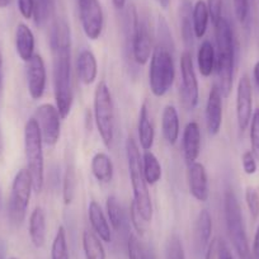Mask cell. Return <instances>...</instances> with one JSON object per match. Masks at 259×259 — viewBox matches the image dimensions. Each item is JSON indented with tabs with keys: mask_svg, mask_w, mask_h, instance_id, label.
Segmentation results:
<instances>
[{
	"mask_svg": "<svg viewBox=\"0 0 259 259\" xmlns=\"http://www.w3.org/2000/svg\"><path fill=\"white\" fill-rule=\"evenodd\" d=\"M52 51V81L56 108L62 119L70 114L74 102L71 79V33L68 22L57 18L50 31Z\"/></svg>",
	"mask_w": 259,
	"mask_h": 259,
	"instance_id": "6da1fadb",
	"label": "cell"
},
{
	"mask_svg": "<svg viewBox=\"0 0 259 259\" xmlns=\"http://www.w3.org/2000/svg\"><path fill=\"white\" fill-rule=\"evenodd\" d=\"M216 37V74L218 88L223 97H229L233 89L234 68H235V39L230 22L220 17L215 22Z\"/></svg>",
	"mask_w": 259,
	"mask_h": 259,
	"instance_id": "7a4b0ae2",
	"label": "cell"
},
{
	"mask_svg": "<svg viewBox=\"0 0 259 259\" xmlns=\"http://www.w3.org/2000/svg\"><path fill=\"white\" fill-rule=\"evenodd\" d=\"M126 159L128 166L130 179L133 184L134 200L136 210L140 213L141 218L148 224L153 220V203H151L150 193H149L148 183L144 177L143 171V158L140 155V150L133 138H128L126 141Z\"/></svg>",
	"mask_w": 259,
	"mask_h": 259,
	"instance_id": "3957f363",
	"label": "cell"
},
{
	"mask_svg": "<svg viewBox=\"0 0 259 259\" xmlns=\"http://www.w3.org/2000/svg\"><path fill=\"white\" fill-rule=\"evenodd\" d=\"M24 153L27 170L31 174L33 191L36 193H41L45 184L44 140L34 117L29 118L24 126Z\"/></svg>",
	"mask_w": 259,
	"mask_h": 259,
	"instance_id": "277c9868",
	"label": "cell"
},
{
	"mask_svg": "<svg viewBox=\"0 0 259 259\" xmlns=\"http://www.w3.org/2000/svg\"><path fill=\"white\" fill-rule=\"evenodd\" d=\"M224 212H225V224L229 239L239 259H253L240 205L235 193L231 189H228L224 196Z\"/></svg>",
	"mask_w": 259,
	"mask_h": 259,
	"instance_id": "5b68a950",
	"label": "cell"
},
{
	"mask_svg": "<svg viewBox=\"0 0 259 259\" xmlns=\"http://www.w3.org/2000/svg\"><path fill=\"white\" fill-rule=\"evenodd\" d=\"M149 69V85L155 97H164L176 79L173 55L166 45H159L153 51Z\"/></svg>",
	"mask_w": 259,
	"mask_h": 259,
	"instance_id": "8992f818",
	"label": "cell"
},
{
	"mask_svg": "<svg viewBox=\"0 0 259 259\" xmlns=\"http://www.w3.org/2000/svg\"><path fill=\"white\" fill-rule=\"evenodd\" d=\"M94 122L103 144L111 148L114 140L116 117L113 98L106 81H99L94 91Z\"/></svg>",
	"mask_w": 259,
	"mask_h": 259,
	"instance_id": "52a82bcc",
	"label": "cell"
},
{
	"mask_svg": "<svg viewBox=\"0 0 259 259\" xmlns=\"http://www.w3.org/2000/svg\"><path fill=\"white\" fill-rule=\"evenodd\" d=\"M33 191L31 174L27 169H21L14 177L9 198V219L16 226H21L26 219L29 198Z\"/></svg>",
	"mask_w": 259,
	"mask_h": 259,
	"instance_id": "ba28073f",
	"label": "cell"
},
{
	"mask_svg": "<svg viewBox=\"0 0 259 259\" xmlns=\"http://www.w3.org/2000/svg\"><path fill=\"white\" fill-rule=\"evenodd\" d=\"M181 97L184 107L189 111L196 108L200 98L198 80L194 71L192 54L189 51L183 52L181 57Z\"/></svg>",
	"mask_w": 259,
	"mask_h": 259,
	"instance_id": "9c48e42d",
	"label": "cell"
},
{
	"mask_svg": "<svg viewBox=\"0 0 259 259\" xmlns=\"http://www.w3.org/2000/svg\"><path fill=\"white\" fill-rule=\"evenodd\" d=\"M34 119L38 123L44 144L49 146L56 145L61 135V117L56 107L50 103L41 104L36 109Z\"/></svg>",
	"mask_w": 259,
	"mask_h": 259,
	"instance_id": "30bf717a",
	"label": "cell"
},
{
	"mask_svg": "<svg viewBox=\"0 0 259 259\" xmlns=\"http://www.w3.org/2000/svg\"><path fill=\"white\" fill-rule=\"evenodd\" d=\"M81 27L92 41L101 37L104 27V14L99 0H78Z\"/></svg>",
	"mask_w": 259,
	"mask_h": 259,
	"instance_id": "8fae6325",
	"label": "cell"
},
{
	"mask_svg": "<svg viewBox=\"0 0 259 259\" xmlns=\"http://www.w3.org/2000/svg\"><path fill=\"white\" fill-rule=\"evenodd\" d=\"M253 116V91L250 79L244 74L236 89V121L240 131H245Z\"/></svg>",
	"mask_w": 259,
	"mask_h": 259,
	"instance_id": "7c38bea8",
	"label": "cell"
},
{
	"mask_svg": "<svg viewBox=\"0 0 259 259\" xmlns=\"http://www.w3.org/2000/svg\"><path fill=\"white\" fill-rule=\"evenodd\" d=\"M46 66L41 55L34 54L27 62V87L28 93L33 101L42 98L46 89Z\"/></svg>",
	"mask_w": 259,
	"mask_h": 259,
	"instance_id": "4fadbf2b",
	"label": "cell"
},
{
	"mask_svg": "<svg viewBox=\"0 0 259 259\" xmlns=\"http://www.w3.org/2000/svg\"><path fill=\"white\" fill-rule=\"evenodd\" d=\"M188 188L192 197L198 202H206L210 197L207 171L202 163L194 161L188 165Z\"/></svg>",
	"mask_w": 259,
	"mask_h": 259,
	"instance_id": "5bb4252c",
	"label": "cell"
},
{
	"mask_svg": "<svg viewBox=\"0 0 259 259\" xmlns=\"http://www.w3.org/2000/svg\"><path fill=\"white\" fill-rule=\"evenodd\" d=\"M133 37V56L136 64L145 65L153 55V44L149 33L148 26L139 19L135 29L131 33Z\"/></svg>",
	"mask_w": 259,
	"mask_h": 259,
	"instance_id": "9a60e30c",
	"label": "cell"
},
{
	"mask_svg": "<svg viewBox=\"0 0 259 259\" xmlns=\"http://www.w3.org/2000/svg\"><path fill=\"white\" fill-rule=\"evenodd\" d=\"M206 126L211 136H216L223 124V94L218 85H212L206 103Z\"/></svg>",
	"mask_w": 259,
	"mask_h": 259,
	"instance_id": "2e32d148",
	"label": "cell"
},
{
	"mask_svg": "<svg viewBox=\"0 0 259 259\" xmlns=\"http://www.w3.org/2000/svg\"><path fill=\"white\" fill-rule=\"evenodd\" d=\"M183 154L187 164L197 161L201 153V130L197 122L187 123L183 133Z\"/></svg>",
	"mask_w": 259,
	"mask_h": 259,
	"instance_id": "e0dca14e",
	"label": "cell"
},
{
	"mask_svg": "<svg viewBox=\"0 0 259 259\" xmlns=\"http://www.w3.org/2000/svg\"><path fill=\"white\" fill-rule=\"evenodd\" d=\"M212 235V218L207 210H201L194 224V245L198 253L207 249Z\"/></svg>",
	"mask_w": 259,
	"mask_h": 259,
	"instance_id": "ac0fdd59",
	"label": "cell"
},
{
	"mask_svg": "<svg viewBox=\"0 0 259 259\" xmlns=\"http://www.w3.org/2000/svg\"><path fill=\"white\" fill-rule=\"evenodd\" d=\"M76 73L79 79L85 85H91L96 81L98 75V62L91 50H83L76 59Z\"/></svg>",
	"mask_w": 259,
	"mask_h": 259,
	"instance_id": "d6986e66",
	"label": "cell"
},
{
	"mask_svg": "<svg viewBox=\"0 0 259 259\" xmlns=\"http://www.w3.org/2000/svg\"><path fill=\"white\" fill-rule=\"evenodd\" d=\"M88 216L89 221L92 224L94 233L99 236L102 241L104 243H111L112 240V230L109 226L108 220L102 210L101 205L97 201H91L88 207Z\"/></svg>",
	"mask_w": 259,
	"mask_h": 259,
	"instance_id": "ffe728a7",
	"label": "cell"
},
{
	"mask_svg": "<svg viewBox=\"0 0 259 259\" xmlns=\"http://www.w3.org/2000/svg\"><path fill=\"white\" fill-rule=\"evenodd\" d=\"M16 50L24 62H28L34 55L33 32L24 23H19L16 28Z\"/></svg>",
	"mask_w": 259,
	"mask_h": 259,
	"instance_id": "44dd1931",
	"label": "cell"
},
{
	"mask_svg": "<svg viewBox=\"0 0 259 259\" xmlns=\"http://www.w3.org/2000/svg\"><path fill=\"white\" fill-rule=\"evenodd\" d=\"M179 116L174 106H165L161 116V133L169 145H174L179 139Z\"/></svg>",
	"mask_w": 259,
	"mask_h": 259,
	"instance_id": "7402d4cb",
	"label": "cell"
},
{
	"mask_svg": "<svg viewBox=\"0 0 259 259\" xmlns=\"http://www.w3.org/2000/svg\"><path fill=\"white\" fill-rule=\"evenodd\" d=\"M29 238L36 248L46 243V213L42 207H36L29 216Z\"/></svg>",
	"mask_w": 259,
	"mask_h": 259,
	"instance_id": "603a6c76",
	"label": "cell"
},
{
	"mask_svg": "<svg viewBox=\"0 0 259 259\" xmlns=\"http://www.w3.org/2000/svg\"><path fill=\"white\" fill-rule=\"evenodd\" d=\"M139 140H140V146L145 151L150 150L154 145V139H155V131H154V126L151 123L150 113H149L148 103L144 102L143 106L140 108V113H139Z\"/></svg>",
	"mask_w": 259,
	"mask_h": 259,
	"instance_id": "cb8c5ba5",
	"label": "cell"
},
{
	"mask_svg": "<svg viewBox=\"0 0 259 259\" xmlns=\"http://www.w3.org/2000/svg\"><path fill=\"white\" fill-rule=\"evenodd\" d=\"M92 173L101 183H111L113 179V163L106 153H97L92 159Z\"/></svg>",
	"mask_w": 259,
	"mask_h": 259,
	"instance_id": "d4e9b609",
	"label": "cell"
},
{
	"mask_svg": "<svg viewBox=\"0 0 259 259\" xmlns=\"http://www.w3.org/2000/svg\"><path fill=\"white\" fill-rule=\"evenodd\" d=\"M197 64L201 75L208 78L215 70L216 51L210 41H203L197 52Z\"/></svg>",
	"mask_w": 259,
	"mask_h": 259,
	"instance_id": "484cf974",
	"label": "cell"
},
{
	"mask_svg": "<svg viewBox=\"0 0 259 259\" xmlns=\"http://www.w3.org/2000/svg\"><path fill=\"white\" fill-rule=\"evenodd\" d=\"M208 21H210V12L207 3L205 0H197L192 9V22H193V31L196 38H202L207 31Z\"/></svg>",
	"mask_w": 259,
	"mask_h": 259,
	"instance_id": "4316f807",
	"label": "cell"
},
{
	"mask_svg": "<svg viewBox=\"0 0 259 259\" xmlns=\"http://www.w3.org/2000/svg\"><path fill=\"white\" fill-rule=\"evenodd\" d=\"M192 9L189 2H184L179 9V19H181V34L187 49H192L194 39L193 22H192Z\"/></svg>",
	"mask_w": 259,
	"mask_h": 259,
	"instance_id": "83f0119b",
	"label": "cell"
},
{
	"mask_svg": "<svg viewBox=\"0 0 259 259\" xmlns=\"http://www.w3.org/2000/svg\"><path fill=\"white\" fill-rule=\"evenodd\" d=\"M81 241H83L85 259H106V250H104L103 244L94 231H84Z\"/></svg>",
	"mask_w": 259,
	"mask_h": 259,
	"instance_id": "f1b7e54d",
	"label": "cell"
},
{
	"mask_svg": "<svg viewBox=\"0 0 259 259\" xmlns=\"http://www.w3.org/2000/svg\"><path fill=\"white\" fill-rule=\"evenodd\" d=\"M107 208V215H108V220L111 223L112 228L117 231L121 233L126 229V216H124V211L122 208L121 203H119L118 198L116 196H109L107 198L106 202Z\"/></svg>",
	"mask_w": 259,
	"mask_h": 259,
	"instance_id": "f546056e",
	"label": "cell"
},
{
	"mask_svg": "<svg viewBox=\"0 0 259 259\" xmlns=\"http://www.w3.org/2000/svg\"><path fill=\"white\" fill-rule=\"evenodd\" d=\"M143 171L146 183L150 184V186H154V184L160 181L161 173H163L161 165L159 163L158 158L150 150L145 151L143 156Z\"/></svg>",
	"mask_w": 259,
	"mask_h": 259,
	"instance_id": "4dcf8cb0",
	"label": "cell"
},
{
	"mask_svg": "<svg viewBox=\"0 0 259 259\" xmlns=\"http://www.w3.org/2000/svg\"><path fill=\"white\" fill-rule=\"evenodd\" d=\"M76 187H78V178H76L75 166L73 164H68L65 169L64 182H62V200L65 205H70L75 198Z\"/></svg>",
	"mask_w": 259,
	"mask_h": 259,
	"instance_id": "1f68e13d",
	"label": "cell"
},
{
	"mask_svg": "<svg viewBox=\"0 0 259 259\" xmlns=\"http://www.w3.org/2000/svg\"><path fill=\"white\" fill-rule=\"evenodd\" d=\"M55 9V0H34L33 17L37 27H44L51 18Z\"/></svg>",
	"mask_w": 259,
	"mask_h": 259,
	"instance_id": "d6a6232c",
	"label": "cell"
},
{
	"mask_svg": "<svg viewBox=\"0 0 259 259\" xmlns=\"http://www.w3.org/2000/svg\"><path fill=\"white\" fill-rule=\"evenodd\" d=\"M51 259H70L68 239H66V231H65L64 226H60L57 229V233L52 241Z\"/></svg>",
	"mask_w": 259,
	"mask_h": 259,
	"instance_id": "836d02e7",
	"label": "cell"
},
{
	"mask_svg": "<svg viewBox=\"0 0 259 259\" xmlns=\"http://www.w3.org/2000/svg\"><path fill=\"white\" fill-rule=\"evenodd\" d=\"M127 253L128 259H154L153 254L140 243L135 235H130L127 239Z\"/></svg>",
	"mask_w": 259,
	"mask_h": 259,
	"instance_id": "e575fe53",
	"label": "cell"
},
{
	"mask_svg": "<svg viewBox=\"0 0 259 259\" xmlns=\"http://www.w3.org/2000/svg\"><path fill=\"white\" fill-rule=\"evenodd\" d=\"M165 259H186L183 244L177 234H171L166 241Z\"/></svg>",
	"mask_w": 259,
	"mask_h": 259,
	"instance_id": "d590c367",
	"label": "cell"
},
{
	"mask_svg": "<svg viewBox=\"0 0 259 259\" xmlns=\"http://www.w3.org/2000/svg\"><path fill=\"white\" fill-rule=\"evenodd\" d=\"M249 124H250V144L253 154L259 156V108L253 112Z\"/></svg>",
	"mask_w": 259,
	"mask_h": 259,
	"instance_id": "8d00e7d4",
	"label": "cell"
},
{
	"mask_svg": "<svg viewBox=\"0 0 259 259\" xmlns=\"http://www.w3.org/2000/svg\"><path fill=\"white\" fill-rule=\"evenodd\" d=\"M245 201L251 218L256 220L259 216V193L253 187H248L245 191Z\"/></svg>",
	"mask_w": 259,
	"mask_h": 259,
	"instance_id": "74e56055",
	"label": "cell"
},
{
	"mask_svg": "<svg viewBox=\"0 0 259 259\" xmlns=\"http://www.w3.org/2000/svg\"><path fill=\"white\" fill-rule=\"evenodd\" d=\"M235 16L240 23H245L249 17V0H233Z\"/></svg>",
	"mask_w": 259,
	"mask_h": 259,
	"instance_id": "f35d334b",
	"label": "cell"
},
{
	"mask_svg": "<svg viewBox=\"0 0 259 259\" xmlns=\"http://www.w3.org/2000/svg\"><path fill=\"white\" fill-rule=\"evenodd\" d=\"M225 244L223 243V240L215 238L210 241L207 249H206V256L205 259H220L221 258V251Z\"/></svg>",
	"mask_w": 259,
	"mask_h": 259,
	"instance_id": "ab89813d",
	"label": "cell"
},
{
	"mask_svg": "<svg viewBox=\"0 0 259 259\" xmlns=\"http://www.w3.org/2000/svg\"><path fill=\"white\" fill-rule=\"evenodd\" d=\"M130 210H131L130 211V215H131V221H133L134 228L136 229V231H138L140 235H144V234H145L146 225H148V223H146V221L141 218V215L138 212V210H136V207L134 203H131V207H130Z\"/></svg>",
	"mask_w": 259,
	"mask_h": 259,
	"instance_id": "60d3db41",
	"label": "cell"
},
{
	"mask_svg": "<svg viewBox=\"0 0 259 259\" xmlns=\"http://www.w3.org/2000/svg\"><path fill=\"white\" fill-rule=\"evenodd\" d=\"M241 163H243V169L248 176H253L256 171V161L254 158L253 151H245L241 156Z\"/></svg>",
	"mask_w": 259,
	"mask_h": 259,
	"instance_id": "b9f144b4",
	"label": "cell"
},
{
	"mask_svg": "<svg viewBox=\"0 0 259 259\" xmlns=\"http://www.w3.org/2000/svg\"><path fill=\"white\" fill-rule=\"evenodd\" d=\"M208 7V12H210V17L212 19V22L215 23L220 17H223V8H224V3L223 0H208L207 3Z\"/></svg>",
	"mask_w": 259,
	"mask_h": 259,
	"instance_id": "7bdbcfd3",
	"label": "cell"
},
{
	"mask_svg": "<svg viewBox=\"0 0 259 259\" xmlns=\"http://www.w3.org/2000/svg\"><path fill=\"white\" fill-rule=\"evenodd\" d=\"M17 3H18L19 13L24 19H31L33 17L34 0H17Z\"/></svg>",
	"mask_w": 259,
	"mask_h": 259,
	"instance_id": "ee69618b",
	"label": "cell"
},
{
	"mask_svg": "<svg viewBox=\"0 0 259 259\" xmlns=\"http://www.w3.org/2000/svg\"><path fill=\"white\" fill-rule=\"evenodd\" d=\"M251 256L253 259H259V226L255 231L253 241V251H251Z\"/></svg>",
	"mask_w": 259,
	"mask_h": 259,
	"instance_id": "f6af8a7d",
	"label": "cell"
},
{
	"mask_svg": "<svg viewBox=\"0 0 259 259\" xmlns=\"http://www.w3.org/2000/svg\"><path fill=\"white\" fill-rule=\"evenodd\" d=\"M253 76H254V83H255L256 88L259 91V61L255 62L253 69Z\"/></svg>",
	"mask_w": 259,
	"mask_h": 259,
	"instance_id": "bcb514c9",
	"label": "cell"
},
{
	"mask_svg": "<svg viewBox=\"0 0 259 259\" xmlns=\"http://www.w3.org/2000/svg\"><path fill=\"white\" fill-rule=\"evenodd\" d=\"M126 2L127 0H112V3H113L114 8L118 9V11H122V9L126 7Z\"/></svg>",
	"mask_w": 259,
	"mask_h": 259,
	"instance_id": "7dc6e473",
	"label": "cell"
},
{
	"mask_svg": "<svg viewBox=\"0 0 259 259\" xmlns=\"http://www.w3.org/2000/svg\"><path fill=\"white\" fill-rule=\"evenodd\" d=\"M2 88H3V55L0 51V93H2Z\"/></svg>",
	"mask_w": 259,
	"mask_h": 259,
	"instance_id": "c3c4849f",
	"label": "cell"
},
{
	"mask_svg": "<svg viewBox=\"0 0 259 259\" xmlns=\"http://www.w3.org/2000/svg\"><path fill=\"white\" fill-rule=\"evenodd\" d=\"M220 259H234V256L231 255V253L229 251V249L226 248V245H224L223 251H221V258Z\"/></svg>",
	"mask_w": 259,
	"mask_h": 259,
	"instance_id": "681fc988",
	"label": "cell"
},
{
	"mask_svg": "<svg viewBox=\"0 0 259 259\" xmlns=\"http://www.w3.org/2000/svg\"><path fill=\"white\" fill-rule=\"evenodd\" d=\"M13 0H0V9H4L7 7H9L12 4Z\"/></svg>",
	"mask_w": 259,
	"mask_h": 259,
	"instance_id": "f907efd6",
	"label": "cell"
},
{
	"mask_svg": "<svg viewBox=\"0 0 259 259\" xmlns=\"http://www.w3.org/2000/svg\"><path fill=\"white\" fill-rule=\"evenodd\" d=\"M251 3H253L254 9H255V13L256 16L259 17V0H251Z\"/></svg>",
	"mask_w": 259,
	"mask_h": 259,
	"instance_id": "816d5d0a",
	"label": "cell"
},
{
	"mask_svg": "<svg viewBox=\"0 0 259 259\" xmlns=\"http://www.w3.org/2000/svg\"><path fill=\"white\" fill-rule=\"evenodd\" d=\"M158 2L163 8H166V7L169 6V2H170V0H158Z\"/></svg>",
	"mask_w": 259,
	"mask_h": 259,
	"instance_id": "f5cc1de1",
	"label": "cell"
},
{
	"mask_svg": "<svg viewBox=\"0 0 259 259\" xmlns=\"http://www.w3.org/2000/svg\"><path fill=\"white\" fill-rule=\"evenodd\" d=\"M2 149H3V138H2V131H0V153H2Z\"/></svg>",
	"mask_w": 259,
	"mask_h": 259,
	"instance_id": "db71d44e",
	"label": "cell"
},
{
	"mask_svg": "<svg viewBox=\"0 0 259 259\" xmlns=\"http://www.w3.org/2000/svg\"><path fill=\"white\" fill-rule=\"evenodd\" d=\"M11 259H18V258H11Z\"/></svg>",
	"mask_w": 259,
	"mask_h": 259,
	"instance_id": "11a10c76",
	"label": "cell"
}]
</instances>
